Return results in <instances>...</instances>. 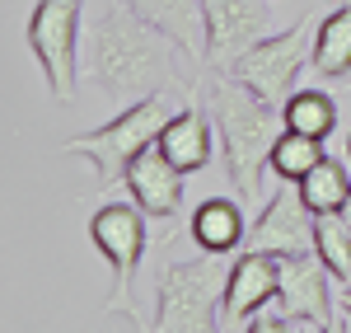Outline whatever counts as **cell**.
I'll return each instance as SVG.
<instances>
[{
	"label": "cell",
	"mask_w": 351,
	"mask_h": 333,
	"mask_svg": "<svg viewBox=\"0 0 351 333\" xmlns=\"http://www.w3.org/2000/svg\"><path fill=\"white\" fill-rule=\"evenodd\" d=\"M183 169L173 165L169 155L160 150V141L155 146H145L141 155L132 160V169H127V193H132V202L145 211V216H155V221H173L178 216V207H183Z\"/></svg>",
	"instance_id": "12"
},
{
	"label": "cell",
	"mask_w": 351,
	"mask_h": 333,
	"mask_svg": "<svg viewBox=\"0 0 351 333\" xmlns=\"http://www.w3.org/2000/svg\"><path fill=\"white\" fill-rule=\"evenodd\" d=\"M347 160H351V141H347Z\"/></svg>",
	"instance_id": "23"
},
{
	"label": "cell",
	"mask_w": 351,
	"mask_h": 333,
	"mask_svg": "<svg viewBox=\"0 0 351 333\" xmlns=\"http://www.w3.org/2000/svg\"><path fill=\"white\" fill-rule=\"evenodd\" d=\"M206 10V71H234L258 38H267L271 0H202Z\"/></svg>",
	"instance_id": "8"
},
{
	"label": "cell",
	"mask_w": 351,
	"mask_h": 333,
	"mask_svg": "<svg viewBox=\"0 0 351 333\" xmlns=\"http://www.w3.org/2000/svg\"><path fill=\"white\" fill-rule=\"evenodd\" d=\"M342 310H347V329H351V286H347V296H342Z\"/></svg>",
	"instance_id": "21"
},
{
	"label": "cell",
	"mask_w": 351,
	"mask_h": 333,
	"mask_svg": "<svg viewBox=\"0 0 351 333\" xmlns=\"http://www.w3.org/2000/svg\"><path fill=\"white\" fill-rule=\"evenodd\" d=\"M342 216H347V221H351V197H347V202H342Z\"/></svg>",
	"instance_id": "22"
},
{
	"label": "cell",
	"mask_w": 351,
	"mask_h": 333,
	"mask_svg": "<svg viewBox=\"0 0 351 333\" xmlns=\"http://www.w3.org/2000/svg\"><path fill=\"white\" fill-rule=\"evenodd\" d=\"M267 301H276V253L243 249L230 263L225 301H220V329H248V319Z\"/></svg>",
	"instance_id": "11"
},
{
	"label": "cell",
	"mask_w": 351,
	"mask_h": 333,
	"mask_svg": "<svg viewBox=\"0 0 351 333\" xmlns=\"http://www.w3.org/2000/svg\"><path fill=\"white\" fill-rule=\"evenodd\" d=\"M89 240L94 249L108 258L112 268V286H108V306H122L127 291L136 282V268L145 258V211L136 202H104L94 216H89Z\"/></svg>",
	"instance_id": "7"
},
{
	"label": "cell",
	"mask_w": 351,
	"mask_h": 333,
	"mask_svg": "<svg viewBox=\"0 0 351 333\" xmlns=\"http://www.w3.org/2000/svg\"><path fill=\"white\" fill-rule=\"evenodd\" d=\"M304 61H314V10L300 14L286 33L258 38L234 61V76L243 84H253L263 99H271L276 108H286V99L295 94V80H300V71H304Z\"/></svg>",
	"instance_id": "6"
},
{
	"label": "cell",
	"mask_w": 351,
	"mask_h": 333,
	"mask_svg": "<svg viewBox=\"0 0 351 333\" xmlns=\"http://www.w3.org/2000/svg\"><path fill=\"white\" fill-rule=\"evenodd\" d=\"M314 211L300 197V188H281L267 207L258 211V221L248 225L243 249H263V253H300L314 249Z\"/></svg>",
	"instance_id": "10"
},
{
	"label": "cell",
	"mask_w": 351,
	"mask_h": 333,
	"mask_svg": "<svg viewBox=\"0 0 351 333\" xmlns=\"http://www.w3.org/2000/svg\"><path fill=\"white\" fill-rule=\"evenodd\" d=\"M324 273L319 249L276 253V301L286 310V329H332Z\"/></svg>",
	"instance_id": "9"
},
{
	"label": "cell",
	"mask_w": 351,
	"mask_h": 333,
	"mask_svg": "<svg viewBox=\"0 0 351 333\" xmlns=\"http://www.w3.org/2000/svg\"><path fill=\"white\" fill-rule=\"evenodd\" d=\"M314 66H319V76H328V80L351 76V0H337L324 19H319Z\"/></svg>",
	"instance_id": "16"
},
{
	"label": "cell",
	"mask_w": 351,
	"mask_h": 333,
	"mask_svg": "<svg viewBox=\"0 0 351 333\" xmlns=\"http://www.w3.org/2000/svg\"><path fill=\"white\" fill-rule=\"evenodd\" d=\"M328 150H324V141L319 137H304V132H281V141L271 146V174L281 179V183H300L309 169L324 160Z\"/></svg>",
	"instance_id": "20"
},
{
	"label": "cell",
	"mask_w": 351,
	"mask_h": 333,
	"mask_svg": "<svg viewBox=\"0 0 351 333\" xmlns=\"http://www.w3.org/2000/svg\"><path fill=\"white\" fill-rule=\"evenodd\" d=\"M286 127L291 132H304V137L328 141L332 127H337V104L328 99L324 89H295L286 99Z\"/></svg>",
	"instance_id": "19"
},
{
	"label": "cell",
	"mask_w": 351,
	"mask_h": 333,
	"mask_svg": "<svg viewBox=\"0 0 351 333\" xmlns=\"http://www.w3.org/2000/svg\"><path fill=\"white\" fill-rule=\"evenodd\" d=\"M160 150L183 169V174L206 169V160H211V122H206V113L183 104V108L173 113V122L160 132Z\"/></svg>",
	"instance_id": "14"
},
{
	"label": "cell",
	"mask_w": 351,
	"mask_h": 333,
	"mask_svg": "<svg viewBox=\"0 0 351 333\" xmlns=\"http://www.w3.org/2000/svg\"><path fill=\"white\" fill-rule=\"evenodd\" d=\"M314 249L324 258L328 277H337V282L351 286V221L342 211H324V216L314 221Z\"/></svg>",
	"instance_id": "18"
},
{
	"label": "cell",
	"mask_w": 351,
	"mask_h": 333,
	"mask_svg": "<svg viewBox=\"0 0 351 333\" xmlns=\"http://www.w3.org/2000/svg\"><path fill=\"white\" fill-rule=\"evenodd\" d=\"M136 14L160 24L169 38H178L202 66H206V10L202 0H127Z\"/></svg>",
	"instance_id": "13"
},
{
	"label": "cell",
	"mask_w": 351,
	"mask_h": 333,
	"mask_svg": "<svg viewBox=\"0 0 351 333\" xmlns=\"http://www.w3.org/2000/svg\"><path fill=\"white\" fill-rule=\"evenodd\" d=\"M220 253L178 258L160 268V296H155V333H211L220 329V301L230 268L216 263Z\"/></svg>",
	"instance_id": "4"
},
{
	"label": "cell",
	"mask_w": 351,
	"mask_h": 333,
	"mask_svg": "<svg viewBox=\"0 0 351 333\" xmlns=\"http://www.w3.org/2000/svg\"><path fill=\"white\" fill-rule=\"evenodd\" d=\"M183 104H188V94H178V89H155V94L127 104V108L117 113L112 122H104V127H89L80 137H66L61 141V155L89 160V165H94V193L104 197L108 188H117V183L127 179V169H132L136 155L160 141V132L173 122V113L183 108Z\"/></svg>",
	"instance_id": "3"
},
{
	"label": "cell",
	"mask_w": 351,
	"mask_h": 333,
	"mask_svg": "<svg viewBox=\"0 0 351 333\" xmlns=\"http://www.w3.org/2000/svg\"><path fill=\"white\" fill-rule=\"evenodd\" d=\"M80 14L84 0H38L28 19V52L38 56L56 104H75L80 80Z\"/></svg>",
	"instance_id": "5"
},
{
	"label": "cell",
	"mask_w": 351,
	"mask_h": 333,
	"mask_svg": "<svg viewBox=\"0 0 351 333\" xmlns=\"http://www.w3.org/2000/svg\"><path fill=\"white\" fill-rule=\"evenodd\" d=\"M295 188H300V197L309 202V211H314V216H324V211H342V202L351 197V174H347L342 160L324 155V160L309 169Z\"/></svg>",
	"instance_id": "17"
},
{
	"label": "cell",
	"mask_w": 351,
	"mask_h": 333,
	"mask_svg": "<svg viewBox=\"0 0 351 333\" xmlns=\"http://www.w3.org/2000/svg\"><path fill=\"white\" fill-rule=\"evenodd\" d=\"M89 71L108 104H136L155 89H178L197 94V71H206L197 56L169 38L160 24L136 14L127 0H112L94 24V47H89Z\"/></svg>",
	"instance_id": "1"
},
{
	"label": "cell",
	"mask_w": 351,
	"mask_h": 333,
	"mask_svg": "<svg viewBox=\"0 0 351 333\" xmlns=\"http://www.w3.org/2000/svg\"><path fill=\"white\" fill-rule=\"evenodd\" d=\"M243 211L239 202L230 197H206L197 211H192V240L202 253H234L243 244Z\"/></svg>",
	"instance_id": "15"
},
{
	"label": "cell",
	"mask_w": 351,
	"mask_h": 333,
	"mask_svg": "<svg viewBox=\"0 0 351 333\" xmlns=\"http://www.w3.org/2000/svg\"><path fill=\"white\" fill-rule=\"evenodd\" d=\"M206 108H211V122H216L220 146H225L230 188L243 202H258L263 197V174L271 169V146L286 132V108L263 99L234 71H216V80L206 89Z\"/></svg>",
	"instance_id": "2"
}]
</instances>
